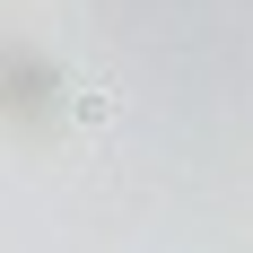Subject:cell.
Listing matches in <instances>:
<instances>
[{
    "label": "cell",
    "instance_id": "6da1fadb",
    "mask_svg": "<svg viewBox=\"0 0 253 253\" xmlns=\"http://www.w3.org/2000/svg\"><path fill=\"white\" fill-rule=\"evenodd\" d=\"M70 123L79 131H105V123H114V96H105V87H79V96H70Z\"/></svg>",
    "mask_w": 253,
    "mask_h": 253
}]
</instances>
